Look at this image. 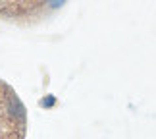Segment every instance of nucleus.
I'll list each match as a JSON object with an SVG mask.
<instances>
[{"instance_id": "nucleus-2", "label": "nucleus", "mask_w": 156, "mask_h": 139, "mask_svg": "<svg viewBox=\"0 0 156 139\" xmlns=\"http://www.w3.org/2000/svg\"><path fill=\"white\" fill-rule=\"evenodd\" d=\"M64 0H0V20L31 23L46 16Z\"/></svg>"}, {"instance_id": "nucleus-1", "label": "nucleus", "mask_w": 156, "mask_h": 139, "mask_svg": "<svg viewBox=\"0 0 156 139\" xmlns=\"http://www.w3.org/2000/svg\"><path fill=\"white\" fill-rule=\"evenodd\" d=\"M25 104L4 79H0V139H25Z\"/></svg>"}]
</instances>
